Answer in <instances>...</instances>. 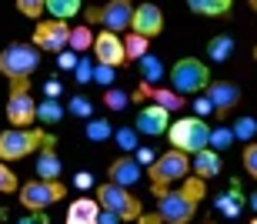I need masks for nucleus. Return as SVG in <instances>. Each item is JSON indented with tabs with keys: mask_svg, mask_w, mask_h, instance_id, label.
<instances>
[{
	"mask_svg": "<svg viewBox=\"0 0 257 224\" xmlns=\"http://www.w3.org/2000/svg\"><path fill=\"white\" fill-rule=\"evenodd\" d=\"M14 191H20L17 171H10L7 161H0V194H14Z\"/></svg>",
	"mask_w": 257,
	"mask_h": 224,
	"instance_id": "473e14b6",
	"label": "nucleus"
},
{
	"mask_svg": "<svg viewBox=\"0 0 257 224\" xmlns=\"http://www.w3.org/2000/svg\"><path fill=\"white\" fill-rule=\"evenodd\" d=\"M191 171L197 177H217L220 171H224V164H220V154L214 151V147H207V151H200V154H194V161H191Z\"/></svg>",
	"mask_w": 257,
	"mask_h": 224,
	"instance_id": "aec40b11",
	"label": "nucleus"
},
{
	"mask_svg": "<svg viewBox=\"0 0 257 224\" xmlns=\"http://www.w3.org/2000/svg\"><path fill=\"white\" fill-rule=\"evenodd\" d=\"M97 224H124V217L110 214V211H100V221H97Z\"/></svg>",
	"mask_w": 257,
	"mask_h": 224,
	"instance_id": "49530a36",
	"label": "nucleus"
},
{
	"mask_svg": "<svg viewBox=\"0 0 257 224\" xmlns=\"http://www.w3.org/2000/svg\"><path fill=\"white\" fill-rule=\"evenodd\" d=\"M37 67H40V50L34 44H7L0 50V74L10 84H30Z\"/></svg>",
	"mask_w": 257,
	"mask_h": 224,
	"instance_id": "f257e3e1",
	"label": "nucleus"
},
{
	"mask_svg": "<svg viewBox=\"0 0 257 224\" xmlns=\"http://www.w3.org/2000/svg\"><path fill=\"white\" fill-rule=\"evenodd\" d=\"M247 4H250V7H254V10H257V0H247Z\"/></svg>",
	"mask_w": 257,
	"mask_h": 224,
	"instance_id": "3c124183",
	"label": "nucleus"
},
{
	"mask_svg": "<svg viewBox=\"0 0 257 224\" xmlns=\"http://www.w3.org/2000/svg\"><path fill=\"white\" fill-rule=\"evenodd\" d=\"M217 204H220V211L227 217H234L240 211V201H237V194H224V197H217Z\"/></svg>",
	"mask_w": 257,
	"mask_h": 224,
	"instance_id": "4c0bfd02",
	"label": "nucleus"
},
{
	"mask_svg": "<svg viewBox=\"0 0 257 224\" xmlns=\"http://www.w3.org/2000/svg\"><path fill=\"white\" fill-rule=\"evenodd\" d=\"M167 141H171V147H177V151H184V154H200V151H207L210 147V124L204 121V117H177L171 124V131H167Z\"/></svg>",
	"mask_w": 257,
	"mask_h": 224,
	"instance_id": "7ed1b4c3",
	"label": "nucleus"
},
{
	"mask_svg": "<svg viewBox=\"0 0 257 224\" xmlns=\"http://www.w3.org/2000/svg\"><path fill=\"white\" fill-rule=\"evenodd\" d=\"M141 174H144V164L137 161V157H131V154H120L117 161H110V167H107L110 184H120V187H134L137 181H141Z\"/></svg>",
	"mask_w": 257,
	"mask_h": 224,
	"instance_id": "dca6fc26",
	"label": "nucleus"
},
{
	"mask_svg": "<svg viewBox=\"0 0 257 224\" xmlns=\"http://www.w3.org/2000/svg\"><path fill=\"white\" fill-rule=\"evenodd\" d=\"M37 121H44V124H60L64 121V107H60V100H40L37 104Z\"/></svg>",
	"mask_w": 257,
	"mask_h": 224,
	"instance_id": "bb28decb",
	"label": "nucleus"
},
{
	"mask_svg": "<svg viewBox=\"0 0 257 224\" xmlns=\"http://www.w3.org/2000/svg\"><path fill=\"white\" fill-rule=\"evenodd\" d=\"M134 34H141V37H157L164 30V10L157 7V4H137V10H134Z\"/></svg>",
	"mask_w": 257,
	"mask_h": 224,
	"instance_id": "4468645a",
	"label": "nucleus"
},
{
	"mask_svg": "<svg viewBox=\"0 0 257 224\" xmlns=\"http://www.w3.org/2000/svg\"><path fill=\"white\" fill-rule=\"evenodd\" d=\"M210 87V67L197 57H181L171 67V90L184 94V97H197Z\"/></svg>",
	"mask_w": 257,
	"mask_h": 224,
	"instance_id": "20e7f679",
	"label": "nucleus"
},
{
	"mask_svg": "<svg viewBox=\"0 0 257 224\" xmlns=\"http://www.w3.org/2000/svg\"><path fill=\"white\" fill-rule=\"evenodd\" d=\"M134 127L147 137H161L171 131V110L161 107V104H147V107L137 110V124Z\"/></svg>",
	"mask_w": 257,
	"mask_h": 224,
	"instance_id": "ddd939ff",
	"label": "nucleus"
},
{
	"mask_svg": "<svg viewBox=\"0 0 257 224\" xmlns=\"http://www.w3.org/2000/svg\"><path fill=\"white\" fill-rule=\"evenodd\" d=\"M147 47H151V40L141 37V34H131V37H124L127 60H141V57H147Z\"/></svg>",
	"mask_w": 257,
	"mask_h": 224,
	"instance_id": "c85d7f7f",
	"label": "nucleus"
},
{
	"mask_svg": "<svg viewBox=\"0 0 257 224\" xmlns=\"http://www.w3.org/2000/svg\"><path fill=\"white\" fill-rule=\"evenodd\" d=\"M47 137L44 131L37 127H7L4 134H0V161H20V157H30L34 151L47 144Z\"/></svg>",
	"mask_w": 257,
	"mask_h": 224,
	"instance_id": "39448f33",
	"label": "nucleus"
},
{
	"mask_svg": "<svg viewBox=\"0 0 257 224\" xmlns=\"http://www.w3.org/2000/svg\"><path fill=\"white\" fill-rule=\"evenodd\" d=\"M137 134H141L137 127H117L114 131V144L120 147L124 154H134V151H141V147H137Z\"/></svg>",
	"mask_w": 257,
	"mask_h": 224,
	"instance_id": "cd10ccee",
	"label": "nucleus"
},
{
	"mask_svg": "<svg viewBox=\"0 0 257 224\" xmlns=\"http://www.w3.org/2000/svg\"><path fill=\"white\" fill-rule=\"evenodd\" d=\"M67 197V187L60 181H27V184H20V204L27 207L30 214H37V211H47L50 204H57Z\"/></svg>",
	"mask_w": 257,
	"mask_h": 224,
	"instance_id": "0eeeda50",
	"label": "nucleus"
},
{
	"mask_svg": "<svg viewBox=\"0 0 257 224\" xmlns=\"http://www.w3.org/2000/svg\"><path fill=\"white\" fill-rule=\"evenodd\" d=\"M74 184H77V187H80V191H87V187H94V177L87 174V171H80V174H77V177H74Z\"/></svg>",
	"mask_w": 257,
	"mask_h": 224,
	"instance_id": "a18cd8bd",
	"label": "nucleus"
},
{
	"mask_svg": "<svg viewBox=\"0 0 257 224\" xmlns=\"http://www.w3.org/2000/svg\"><path fill=\"white\" fill-rule=\"evenodd\" d=\"M97 201H100V207L104 211H110V214L124 217V221H141L144 207H141V197L131 194V187H120V184H100L97 187Z\"/></svg>",
	"mask_w": 257,
	"mask_h": 224,
	"instance_id": "423d86ee",
	"label": "nucleus"
},
{
	"mask_svg": "<svg viewBox=\"0 0 257 224\" xmlns=\"http://www.w3.org/2000/svg\"><path fill=\"white\" fill-rule=\"evenodd\" d=\"M137 161H141V164H147V167H151L154 161H157V154H154L151 147H141V151H137Z\"/></svg>",
	"mask_w": 257,
	"mask_h": 224,
	"instance_id": "c03bdc74",
	"label": "nucleus"
},
{
	"mask_svg": "<svg viewBox=\"0 0 257 224\" xmlns=\"http://www.w3.org/2000/svg\"><path fill=\"white\" fill-rule=\"evenodd\" d=\"M230 54H234V37H230V34H217V37L207 40V57L214 60V64L230 60Z\"/></svg>",
	"mask_w": 257,
	"mask_h": 224,
	"instance_id": "4be33fe9",
	"label": "nucleus"
},
{
	"mask_svg": "<svg viewBox=\"0 0 257 224\" xmlns=\"http://www.w3.org/2000/svg\"><path fill=\"white\" fill-rule=\"evenodd\" d=\"M77 64H80V54H74V50H64V54H57V67H60V70H77Z\"/></svg>",
	"mask_w": 257,
	"mask_h": 224,
	"instance_id": "ea45409f",
	"label": "nucleus"
},
{
	"mask_svg": "<svg viewBox=\"0 0 257 224\" xmlns=\"http://www.w3.org/2000/svg\"><path fill=\"white\" fill-rule=\"evenodd\" d=\"M94 40H97V34L87 27V24H80V27H74V34H70V50H74V54H84V50L94 47Z\"/></svg>",
	"mask_w": 257,
	"mask_h": 224,
	"instance_id": "a878e982",
	"label": "nucleus"
},
{
	"mask_svg": "<svg viewBox=\"0 0 257 224\" xmlns=\"http://www.w3.org/2000/svg\"><path fill=\"white\" fill-rule=\"evenodd\" d=\"M94 67H97V64H87V60L80 57V64H77V70H74V77L80 80V84H90V80H94Z\"/></svg>",
	"mask_w": 257,
	"mask_h": 224,
	"instance_id": "a19ab883",
	"label": "nucleus"
},
{
	"mask_svg": "<svg viewBox=\"0 0 257 224\" xmlns=\"http://www.w3.org/2000/svg\"><path fill=\"white\" fill-rule=\"evenodd\" d=\"M147 174H151L154 194L161 197V194H167V187H171V184H177V181H184V177L191 174V154H184V151L171 147V151H164V154L147 167Z\"/></svg>",
	"mask_w": 257,
	"mask_h": 224,
	"instance_id": "f03ea898",
	"label": "nucleus"
},
{
	"mask_svg": "<svg viewBox=\"0 0 257 224\" xmlns=\"http://www.w3.org/2000/svg\"><path fill=\"white\" fill-rule=\"evenodd\" d=\"M104 104L110 110H124L127 104H131V94H127V90H120V87H110V90H104Z\"/></svg>",
	"mask_w": 257,
	"mask_h": 224,
	"instance_id": "72a5a7b5",
	"label": "nucleus"
},
{
	"mask_svg": "<svg viewBox=\"0 0 257 224\" xmlns=\"http://www.w3.org/2000/svg\"><path fill=\"white\" fill-rule=\"evenodd\" d=\"M250 207H254V211H257V191H254V194H250Z\"/></svg>",
	"mask_w": 257,
	"mask_h": 224,
	"instance_id": "8fccbe9b",
	"label": "nucleus"
},
{
	"mask_svg": "<svg viewBox=\"0 0 257 224\" xmlns=\"http://www.w3.org/2000/svg\"><path fill=\"white\" fill-rule=\"evenodd\" d=\"M250 224H257V217H254V221H250Z\"/></svg>",
	"mask_w": 257,
	"mask_h": 224,
	"instance_id": "603ef678",
	"label": "nucleus"
},
{
	"mask_svg": "<svg viewBox=\"0 0 257 224\" xmlns=\"http://www.w3.org/2000/svg\"><path fill=\"white\" fill-rule=\"evenodd\" d=\"M94 57H97V64H110V67L127 64L124 37H117L114 30H100V34H97V40H94Z\"/></svg>",
	"mask_w": 257,
	"mask_h": 224,
	"instance_id": "f8f14e48",
	"label": "nucleus"
},
{
	"mask_svg": "<svg viewBox=\"0 0 257 224\" xmlns=\"http://www.w3.org/2000/svg\"><path fill=\"white\" fill-rule=\"evenodd\" d=\"M157 214L167 224H191L197 214V204L184 191H167V194L157 197Z\"/></svg>",
	"mask_w": 257,
	"mask_h": 224,
	"instance_id": "9b49d317",
	"label": "nucleus"
},
{
	"mask_svg": "<svg viewBox=\"0 0 257 224\" xmlns=\"http://www.w3.org/2000/svg\"><path fill=\"white\" fill-rule=\"evenodd\" d=\"M234 141H237V137H234L230 127H214V131H210V147H214L217 154H220V151H227Z\"/></svg>",
	"mask_w": 257,
	"mask_h": 224,
	"instance_id": "7c9ffc66",
	"label": "nucleus"
},
{
	"mask_svg": "<svg viewBox=\"0 0 257 224\" xmlns=\"http://www.w3.org/2000/svg\"><path fill=\"white\" fill-rule=\"evenodd\" d=\"M137 70H141V80L144 84H157V80H164V64L157 57H154V54H147V57H141L137 60Z\"/></svg>",
	"mask_w": 257,
	"mask_h": 224,
	"instance_id": "5701e85b",
	"label": "nucleus"
},
{
	"mask_svg": "<svg viewBox=\"0 0 257 224\" xmlns=\"http://www.w3.org/2000/svg\"><path fill=\"white\" fill-rule=\"evenodd\" d=\"M7 121L14 127H34V121H37V100L30 97V84H10Z\"/></svg>",
	"mask_w": 257,
	"mask_h": 224,
	"instance_id": "9d476101",
	"label": "nucleus"
},
{
	"mask_svg": "<svg viewBox=\"0 0 257 224\" xmlns=\"http://www.w3.org/2000/svg\"><path fill=\"white\" fill-rule=\"evenodd\" d=\"M17 10L24 14V17L37 20L40 14H47V0H17Z\"/></svg>",
	"mask_w": 257,
	"mask_h": 224,
	"instance_id": "c9c22d12",
	"label": "nucleus"
},
{
	"mask_svg": "<svg viewBox=\"0 0 257 224\" xmlns=\"http://www.w3.org/2000/svg\"><path fill=\"white\" fill-rule=\"evenodd\" d=\"M181 191L187 197H191L194 204H200V201H204V194H207V187H204V177H184V184H181Z\"/></svg>",
	"mask_w": 257,
	"mask_h": 224,
	"instance_id": "c756f323",
	"label": "nucleus"
},
{
	"mask_svg": "<svg viewBox=\"0 0 257 224\" xmlns=\"http://www.w3.org/2000/svg\"><path fill=\"white\" fill-rule=\"evenodd\" d=\"M67 110H70V114H77V117H87V121L94 117V104H90V100H87L84 94H77V97H70Z\"/></svg>",
	"mask_w": 257,
	"mask_h": 224,
	"instance_id": "e433bc0d",
	"label": "nucleus"
},
{
	"mask_svg": "<svg viewBox=\"0 0 257 224\" xmlns=\"http://www.w3.org/2000/svg\"><path fill=\"white\" fill-rule=\"evenodd\" d=\"M134 4L131 0H110V4H104V7H90L84 14L87 20H100L104 24V30H114V34H120V30L134 27Z\"/></svg>",
	"mask_w": 257,
	"mask_h": 224,
	"instance_id": "1a4fd4ad",
	"label": "nucleus"
},
{
	"mask_svg": "<svg viewBox=\"0 0 257 224\" xmlns=\"http://www.w3.org/2000/svg\"><path fill=\"white\" fill-rule=\"evenodd\" d=\"M187 7L200 17H227L234 0H187Z\"/></svg>",
	"mask_w": 257,
	"mask_h": 224,
	"instance_id": "412c9836",
	"label": "nucleus"
},
{
	"mask_svg": "<svg viewBox=\"0 0 257 224\" xmlns=\"http://www.w3.org/2000/svg\"><path fill=\"white\" fill-rule=\"evenodd\" d=\"M194 110H197V117L214 114V104H210V97H207V94H197V97H194Z\"/></svg>",
	"mask_w": 257,
	"mask_h": 224,
	"instance_id": "79ce46f5",
	"label": "nucleus"
},
{
	"mask_svg": "<svg viewBox=\"0 0 257 224\" xmlns=\"http://www.w3.org/2000/svg\"><path fill=\"white\" fill-rule=\"evenodd\" d=\"M244 171H247L250 177H257V144L244 147Z\"/></svg>",
	"mask_w": 257,
	"mask_h": 224,
	"instance_id": "58836bf2",
	"label": "nucleus"
},
{
	"mask_svg": "<svg viewBox=\"0 0 257 224\" xmlns=\"http://www.w3.org/2000/svg\"><path fill=\"white\" fill-rule=\"evenodd\" d=\"M137 224H167V221H164L161 214H141V221H137Z\"/></svg>",
	"mask_w": 257,
	"mask_h": 224,
	"instance_id": "09e8293b",
	"label": "nucleus"
},
{
	"mask_svg": "<svg viewBox=\"0 0 257 224\" xmlns=\"http://www.w3.org/2000/svg\"><path fill=\"white\" fill-rule=\"evenodd\" d=\"M84 0H47V14L54 20H70L74 14H80Z\"/></svg>",
	"mask_w": 257,
	"mask_h": 224,
	"instance_id": "393cba45",
	"label": "nucleus"
},
{
	"mask_svg": "<svg viewBox=\"0 0 257 224\" xmlns=\"http://www.w3.org/2000/svg\"><path fill=\"white\" fill-rule=\"evenodd\" d=\"M100 201L97 197H77L67 207V224H97L100 221Z\"/></svg>",
	"mask_w": 257,
	"mask_h": 224,
	"instance_id": "a211bd4d",
	"label": "nucleus"
},
{
	"mask_svg": "<svg viewBox=\"0 0 257 224\" xmlns=\"http://www.w3.org/2000/svg\"><path fill=\"white\" fill-rule=\"evenodd\" d=\"M17 224H47V217H44V211H37L34 217H20Z\"/></svg>",
	"mask_w": 257,
	"mask_h": 224,
	"instance_id": "de8ad7c7",
	"label": "nucleus"
},
{
	"mask_svg": "<svg viewBox=\"0 0 257 224\" xmlns=\"http://www.w3.org/2000/svg\"><path fill=\"white\" fill-rule=\"evenodd\" d=\"M60 157H57V137L50 134L47 144L37 151V177L40 181H60Z\"/></svg>",
	"mask_w": 257,
	"mask_h": 224,
	"instance_id": "f3484780",
	"label": "nucleus"
},
{
	"mask_svg": "<svg viewBox=\"0 0 257 224\" xmlns=\"http://www.w3.org/2000/svg\"><path fill=\"white\" fill-rule=\"evenodd\" d=\"M230 131H234V137H237V141H244V144H247L250 137L257 134V121H254V117H237Z\"/></svg>",
	"mask_w": 257,
	"mask_h": 224,
	"instance_id": "2f4dec72",
	"label": "nucleus"
},
{
	"mask_svg": "<svg viewBox=\"0 0 257 224\" xmlns=\"http://www.w3.org/2000/svg\"><path fill=\"white\" fill-rule=\"evenodd\" d=\"M210 97V104H214V114L217 117H227L230 110L237 107V100H240V90L237 84H230V80H210V87L204 90Z\"/></svg>",
	"mask_w": 257,
	"mask_h": 224,
	"instance_id": "2eb2a0df",
	"label": "nucleus"
},
{
	"mask_svg": "<svg viewBox=\"0 0 257 224\" xmlns=\"http://www.w3.org/2000/svg\"><path fill=\"white\" fill-rule=\"evenodd\" d=\"M60 94H64V84H60V80H47V84H44V97L47 100H57Z\"/></svg>",
	"mask_w": 257,
	"mask_h": 224,
	"instance_id": "37998d69",
	"label": "nucleus"
},
{
	"mask_svg": "<svg viewBox=\"0 0 257 224\" xmlns=\"http://www.w3.org/2000/svg\"><path fill=\"white\" fill-rule=\"evenodd\" d=\"M84 137L94 141V144H100V141H110V137H114V127H110V121H104V117H90L84 124Z\"/></svg>",
	"mask_w": 257,
	"mask_h": 224,
	"instance_id": "b1692460",
	"label": "nucleus"
},
{
	"mask_svg": "<svg viewBox=\"0 0 257 224\" xmlns=\"http://www.w3.org/2000/svg\"><path fill=\"white\" fill-rule=\"evenodd\" d=\"M137 97H151L154 104H161V107H167V110H181L184 104H187L184 94H177V90H164V87H151V84H144V80H141Z\"/></svg>",
	"mask_w": 257,
	"mask_h": 224,
	"instance_id": "6ab92c4d",
	"label": "nucleus"
},
{
	"mask_svg": "<svg viewBox=\"0 0 257 224\" xmlns=\"http://www.w3.org/2000/svg\"><path fill=\"white\" fill-rule=\"evenodd\" d=\"M114 80H117V67H110V64H97L94 67V84H100L104 90H110Z\"/></svg>",
	"mask_w": 257,
	"mask_h": 224,
	"instance_id": "f704fd0d",
	"label": "nucleus"
},
{
	"mask_svg": "<svg viewBox=\"0 0 257 224\" xmlns=\"http://www.w3.org/2000/svg\"><path fill=\"white\" fill-rule=\"evenodd\" d=\"M70 34H74V27L67 20H40L34 30V47L47 50V54H64V50H70Z\"/></svg>",
	"mask_w": 257,
	"mask_h": 224,
	"instance_id": "6e6552de",
	"label": "nucleus"
}]
</instances>
